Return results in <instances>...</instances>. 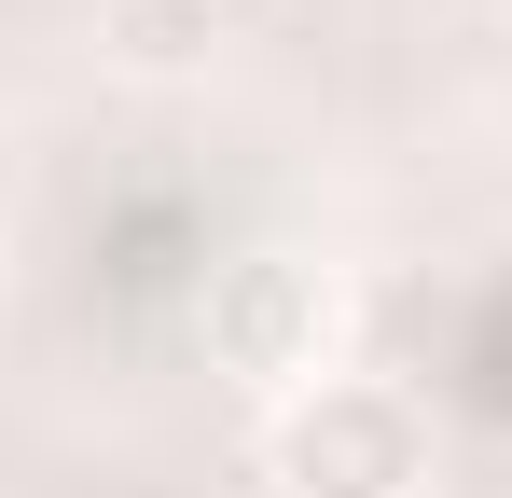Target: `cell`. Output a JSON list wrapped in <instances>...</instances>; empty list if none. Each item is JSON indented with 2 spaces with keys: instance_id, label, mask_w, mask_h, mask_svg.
Segmentation results:
<instances>
[{
  "instance_id": "obj_1",
  "label": "cell",
  "mask_w": 512,
  "mask_h": 498,
  "mask_svg": "<svg viewBox=\"0 0 512 498\" xmlns=\"http://www.w3.org/2000/svg\"><path fill=\"white\" fill-rule=\"evenodd\" d=\"M277 498H429V402L402 374H319L263 429Z\"/></svg>"
},
{
  "instance_id": "obj_3",
  "label": "cell",
  "mask_w": 512,
  "mask_h": 498,
  "mask_svg": "<svg viewBox=\"0 0 512 498\" xmlns=\"http://www.w3.org/2000/svg\"><path fill=\"white\" fill-rule=\"evenodd\" d=\"M208 28H222V0H111V56H125V70H194V56H208Z\"/></svg>"
},
{
  "instance_id": "obj_2",
  "label": "cell",
  "mask_w": 512,
  "mask_h": 498,
  "mask_svg": "<svg viewBox=\"0 0 512 498\" xmlns=\"http://www.w3.org/2000/svg\"><path fill=\"white\" fill-rule=\"evenodd\" d=\"M333 263H291V249H250V263H222L208 277V360L236 374V388H263V402H291V388H319L333 374Z\"/></svg>"
},
{
  "instance_id": "obj_4",
  "label": "cell",
  "mask_w": 512,
  "mask_h": 498,
  "mask_svg": "<svg viewBox=\"0 0 512 498\" xmlns=\"http://www.w3.org/2000/svg\"><path fill=\"white\" fill-rule=\"evenodd\" d=\"M499 14H512V0H499Z\"/></svg>"
}]
</instances>
